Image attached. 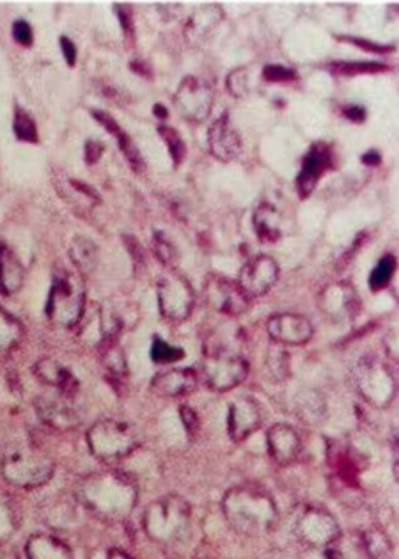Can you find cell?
I'll use <instances>...</instances> for the list:
<instances>
[{
  "mask_svg": "<svg viewBox=\"0 0 399 559\" xmlns=\"http://www.w3.org/2000/svg\"><path fill=\"white\" fill-rule=\"evenodd\" d=\"M76 499L87 512L105 522H123L137 507L138 488L129 474L100 471L81 479Z\"/></svg>",
  "mask_w": 399,
  "mask_h": 559,
  "instance_id": "1",
  "label": "cell"
},
{
  "mask_svg": "<svg viewBox=\"0 0 399 559\" xmlns=\"http://www.w3.org/2000/svg\"><path fill=\"white\" fill-rule=\"evenodd\" d=\"M222 513L238 535L259 538L276 527L279 519L276 501L265 488L240 485L222 499Z\"/></svg>",
  "mask_w": 399,
  "mask_h": 559,
  "instance_id": "2",
  "label": "cell"
},
{
  "mask_svg": "<svg viewBox=\"0 0 399 559\" xmlns=\"http://www.w3.org/2000/svg\"><path fill=\"white\" fill-rule=\"evenodd\" d=\"M144 533L160 545L180 544L192 527V507L178 493L153 501L143 515Z\"/></svg>",
  "mask_w": 399,
  "mask_h": 559,
  "instance_id": "3",
  "label": "cell"
},
{
  "mask_svg": "<svg viewBox=\"0 0 399 559\" xmlns=\"http://www.w3.org/2000/svg\"><path fill=\"white\" fill-rule=\"evenodd\" d=\"M56 462L47 451L33 444H13L5 450L0 473L16 488H39L52 479Z\"/></svg>",
  "mask_w": 399,
  "mask_h": 559,
  "instance_id": "4",
  "label": "cell"
},
{
  "mask_svg": "<svg viewBox=\"0 0 399 559\" xmlns=\"http://www.w3.org/2000/svg\"><path fill=\"white\" fill-rule=\"evenodd\" d=\"M45 313L58 328H78L86 313V288L78 275L68 271L56 272Z\"/></svg>",
  "mask_w": 399,
  "mask_h": 559,
  "instance_id": "5",
  "label": "cell"
},
{
  "mask_svg": "<svg viewBox=\"0 0 399 559\" xmlns=\"http://www.w3.org/2000/svg\"><path fill=\"white\" fill-rule=\"evenodd\" d=\"M87 445L95 459L118 462L138 448V431L126 421L101 419L87 430Z\"/></svg>",
  "mask_w": 399,
  "mask_h": 559,
  "instance_id": "6",
  "label": "cell"
},
{
  "mask_svg": "<svg viewBox=\"0 0 399 559\" xmlns=\"http://www.w3.org/2000/svg\"><path fill=\"white\" fill-rule=\"evenodd\" d=\"M353 382L362 399L373 407H389L398 394L395 371L375 356H364L353 368Z\"/></svg>",
  "mask_w": 399,
  "mask_h": 559,
  "instance_id": "7",
  "label": "cell"
},
{
  "mask_svg": "<svg viewBox=\"0 0 399 559\" xmlns=\"http://www.w3.org/2000/svg\"><path fill=\"white\" fill-rule=\"evenodd\" d=\"M293 533L310 549H330L341 538L338 519L318 504H302L293 519Z\"/></svg>",
  "mask_w": 399,
  "mask_h": 559,
  "instance_id": "8",
  "label": "cell"
},
{
  "mask_svg": "<svg viewBox=\"0 0 399 559\" xmlns=\"http://www.w3.org/2000/svg\"><path fill=\"white\" fill-rule=\"evenodd\" d=\"M247 360L237 352L226 350V348L209 352L203 362V377L206 384L217 393H226L242 384L243 380L247 379Z\"/></svg>",
  "mask_w": 399,
  "mask_h": 559,
  "instance_id": "9",
  "label": "cell"
},
{
  "mask_svg": "<svg viewBox=\"0 0 399 559\" xmlns=\"http://www.w3.org/2000/svg\"><path fill=\"white\" fill-rule=\"evenodd\" d=\"M157 295L160 313L167 320L183 322L191 317L195 295L191 283L183 275L172 271L166 272L158 280Z\"/></svg>",
  "mask_w": 399,
  "mask_h": 559,
  "instance_id": "10",
  "label": "cell"
},
{
  "mask_svg": "<svg viewBox=\"0 0 399 559\" xmlns=\"http://www.w3.org/2000/svg\"><path fill=\"white\" fill-rule=\"evenodd\" d=\"M178 112L192 123H203L214 109V90L195 76H185L174 95Z\"/></svg>",
  "mask_w": 399,
  "mask_h": 559,
  "instance_id": "11",
  "label": "cell"
},
{
  "mask_svg": "<svg viewBox=\"0 0 399 559\" xmlns=\"http://www.w3.org/2000/svg\"><path fill=\"white\" fill-rule=\"evenodd\" d=\"M318 308L334 323L350 322L359 314L361 299L352 283L339 281L322 289L318 297Z\"/></svg>",
  "mask_w": 399,
  "mask_h": 559,
  "instance_id": "12",
  "label": "cell"
},
{
  "mask_svg": "<svg viewBox=\"0 0 399 559\" xmlns=\"http://www.w3.org/2000/svg\"><path fill=\"white\" fill-rule=\"evenodd\" d=\"M277 280H279V265L276 260L266 254H259L243 265L238 275V286L252 300L268 294Z\"/></svg>",
  "mask_w": 399,
  "mask_h": 559,
  "instance_id": "13",
  "label": "cell"
},
{
  "mask_svg": "<svg viewBox=\"0 0 399 559\" xmlns=\"http://www.w3.org/2000/svg\"><path fill=\"white\" fill-rule=\"evenodd\" d=\"M206 300L211 308L229 317H238L247 311L251 306V299L243 294L238 283L220 277V275H209L205 285Z\"/></svg>",
  "mask_w": 399,
  "mask_h": 559,
  "instance_id": "14",
  "label": "cell"
},
{
  "mask_svg": "<svg viewBox=\"0 0 399 559\" xmlns=\"http://www.w3.org/2000/svg\"><path fill=\"white\" fill-rule=\"evenodd\" d=\"M266 332L281 346H300L310 342L314 334L313 323L302 314L279 313L268 318Z\"/></svg>",
  "mask_w": 399,
  "mask_h": 559,
  "instance_id": "15",
  "label": "cell"
},
{
  "mask_svg": "<svg viewBox=\"0 0 399 559\" xmlns=\"http://www.w3.org/2000/svg\"><path fill=\"white\" fill-rule=\"evenodd\" d=\"M36 413L39 419L58 431H70L81 427L82 416L78 408L73 405V399H66L59 394L58 399H44L36 400Z\"/></svg>",
  "mask_w": 399,
  "mask_h": 559,
  "instance_id": "16",
  "label": "cell"
},
{
  "mask_svg": "<svg viewBox=\"0 0 399 559\" xmlns=\"http://www.w3.org/2000/svg\"><path fill=\"white\" fill-rule=\"evenodd\" d=\"M262 407L256 400L243 396L229 405L228 433L234 442L247 441L252 433L262 428Z\"/></svg>",
  "mask_w": 399,
  "mask_h": 559,
  "instance_id": "17",
  "label": "cell"
},
{
  "mask_svg": "<svg viewBox=\"0 0 399 559\" xmlns=\"http://www.w3.org/2000/svg\"><path fill=\"white\" fill-rule=\"evenodd\" d=\"M334 164L332 146L327 143H316L311 146L310 152L302 162V171L297 178V189L300 195L305 198L313 192L319 178L327 173Z\"/></svg>",
  "mask_w": 399,
  "mask_h": 559,
  "instance_id": "18",
  "label": "cell"
},
{
  "mask_svg": "<svg viewBox=\"0 0 399 559\" xmlns=\"http://www.w3.org/2000/svg\"><path fill=\"white\" fill-rule=\"evenodd\" d=\"M266 448L277 465H291L302 453V439L295 428L277 423L266 431Z\"/></svg>",
  "mask_w": 399,
  "mask_h": 559,
  "instance_id": "19",
  "label": "cell"
},
{
  "mask_svg": "<svg viewBox=\"0 0 399 559\" xmlns=\"http://www.w3.org/2000/svg\"><path fill=\"white\" fill-rule=\"evenodd\" d=\"M209 152L222 162H231L242 153V139L231 124L228 112H223L208 130Z\"/></svg>",
  "mask_w": 399,
  "mask_h": 559,
  "instance_id": "20",
  "label": "cell"
},
{
  "mask_svg": "<svg viewBox=\"0 0 399 559\" xmlns=\"http://www.w3.org/2000/svg\"><path fill=\"white\" fill-rule=\"evenodd\" d=\"M34 374L44 384L58 389L59 394L66 396V399H73L78 393V380H76L75 374L72 373V370H68L66 366L62 365V362L52 359V357L39 359L34 365Z\"/></svg>",
  "mask_w": 399,
  "mask_h": 559,
  "instance_id": "21",
  "label": "cell"
},
{
  "mask_svg": "<svg viewBox=\"0 0 399 559\" xmlns=\"http://www.w3.org/2000/svg\"><path fill=\"white\" fill-rule=\"evenodd\" d=\"M197 373L192 368H172L158 373L152 382V389L158 396L180 399L191 394L197 388Z\"/></svg>",
  "mask_w": 399,
  "mask_h": 559,
  "instance_id": "22",
  "label": "cell"
},
{
  "mask_svg": "<svg viewBox=\"0 0 399 559\" xmlns=\"http://www.w3.org/2000/svg\"><path fill=\"white\" fill-rule=\"evenodd\" d=\"M223 19V11L219 4H205L189 16L185 24V39L192 47L201 45L219 27Z\"/></svg>",
  "mask_w": 399,
  "mask_h": 559,
  "instance_id": "23",
  "label": "cell"
},
{
  "mask_svg": "<svg viewBox=\"0 0 399 559\" xmlns=\"http://www.w3.org/2000/svg\"><path fill=\"white\" fill-rule=\"evenodd\" d=\"M93 116H95L98 123L104 124L110 135H114L118 139L119 150L123 152L130 166L133 167V171L144 173L146 164H144L143 153L138 152L137 144L133 143V139L130 138L129 133L124 132L119 127L118 121L112 116L107 115L105 110H93Z\"/></svg>",
  "mask_w": 399,
  "mask_h": 559,
  "instance_id": "24",
  "label": "cell"
},
{
  "mask_svg": "<svg viewBox=\"0 0 399 559\" xmlns=\"http://www.w3.org/2000/svg\"><path fill=\"white\" fill-rule=\"evenodd\" d=\"M25 269L13 249L0 242V294L13 295L22 288Z\"/></svg>",
  "mask_w": 399,
  "mask_h": 559,
  "instance_id": "25",
  "label": "cell"
},
{
  "mask_svg": "<svg viewBox=\"0 0 399 559\" xmlns=\"http://www.w3.org/2000/svg\"><path fill=\"white\" fill-rule=\"evenodd\" d=\"M27 559H75L70 545L47 533H36L25 544Z\"/></svg>",
  "mask_w": 399,
  "mask_h": 559,
  "instance_id": "26",
  "label": "cell"
},
{
  "mask_svg": "<svg viewBox=\"0 0 399 559\" xmlns=\"http://www.w3.org/2000/svg\"><path fill=\"white\" fill-rule=\"evenodd\" d=\"M252 224L263 242H277L281 238V217L271 204H259L252 217Z\"/></svg>",
  "mask_w": 399,
  "mask_h": 559,
  "instance_id": "27",
  "label": "cell"
},
{
  "mask_svg": "<svg viewBox=\"0 0 399 559\" xmlns=\"http://www.w3.org/2000/svg\"><path fill=\"white\" fill-rule=\"evenodd\" d=\"M70 258L81 274H90L98 265V249L95 242L86 237H76L70 247Z\"/></svg>",
  "mask_w": 399,
  "mask_h": 559,
  "instance_id": "28",
  "label": "cell"
},
{
  "mask_svg": "<svg viewBox=\"0 0 399 559\" xmlns=\"http://www.w3.org/2000/svg\"><path fill=\"white\" fill-rule=\"evenodd\" d=\"M20 527V510L10 493L0 490V545L11 540Z\"/></svg>",
  "mask_w": 399,
  "mask_h": 559,
  "instance_id": "29",
  "label": "cell"
},
{
  "mask_svg": "<svg viewBox=\"0 0 399 559\" xmlns=\"http://www.w3.org/2000/svg\"><path fill=\"white\" fill-rule=\"evenodd\" d=\"M24 337V328L13 314L0 308V356L15 350Z\"/></svg>",
  "mask_w": 399,
  "mask_h": 559,
  "instance_id": "30",
  "label": "cell"
},
{
  "mask_svg": "<svg viewBox=\"0 0 399 559\" xmlns=\"http://www.w3.org/2000/svg\"><path fill=\"white\" fill-rule=\"evenodd\" d=\"M362 544L370 559H392V542L380 527L364 531Z\"/></svg>",
  "mask_w": 399,
  "mask_h": 559,
  "instance_id": "31",
  "label": "cell"
},
{
  "mask_svg": "<svg viewBox=\"0 0 399 559\" xmlns=\"http://www.w3.org/2000/svg\"><path fill=\"white\" fill-rule=\"evenodd\" d=\"M101 362L110 379L123 380L129 374V365L124 352L116 343H109L101 348Z\"/></svg>",
  "mask_w": 399,
  "mask_h": 559,
  "instance_id": "32",
  "label": "cell"
},
{
  "mask_svg": "<svg viewBox=\"0 0 399 559\" xmlns=\"http://www.w3.org/2000/svg\"><path fill=\"white\" fill-rule=\"evenodd\" d=\"M13 130H15V135L20 141L33 144H36L39 141L36 121H34L33 116H31L27 110L22 109V107H16L15 109Z\"/></svg>",
  "mask_w": 399,
  "mask_h": 559,
  "instance_id": "33",
  "label": "cell"
},
{
  "mask_svg": "<svg viewBox=\"0 0 399 559\" xmlns=\"http://www.w3.org/2000/svg\"><path fill=\"white\" fill-rule=\"evenodd\" d=\"M297 413L300 417H304L305 421H318L324 414L325 403L314 391H307L304 396H299L297 402Z\"/></svg>",
  "mask_w": 399,
  "mask_h": 559,
  "instance_id": "34",
  "label": "cell"
},
{
  "mask_svg": "<svg viewBox=\"0 0 399 559\" xmlns=\"http://www.w3.org/2000/svg\"><path fill=\"white\" fill-rule=\"evenodd\" d=\"M396 271V258L387 257L382 258L378 261V265L373 269L370 275V286L373 292H380L385 286L389 285L390 280H392V275H395Z\"/></svg>",
  "mask_w": 399,
  "mask_h": 559,
  "instance_id": "35",
  "label": "cell"
},
{
  "mask_svg": "<svg viewBox=\"0 0 399 559\" xmlns=\"http://www.w3.org/2000/svg\"><path fill=\"white\" fill-rule=\"evenodd\" d=\"M158 133H160L164 141H166L167 150L171 153L174 166H180L181 162L185 160L186 157L185 141H183V138H181L177 129L167 127V124H160V127H158Z\"/></svg>",
  "mask_w": 399,
  "mask_h": 559,
  "instance_id": "36",
  "label": "cell"
},
{
  "mask_svg": "<svg viewBox=\"0 0 399 559\" xmlns=\"http://www.w3.org/2000/svg\"><path fill=\"white\" fill-rule=\"evenodd\" d=\"M153 251L157 254L160 263L169 266V269L178 261L177 246H174L171 238L167 237L166 233L160 231V229L153 235Z\"/></svg>",
  "mask_w": 399,
  "mask_h": 559,
  "instance_id": "37",
  "label": "cell"
},
{
  "mask_svg": "<svg viewBox=\"0 0 399 559\" xmlns=\"http://www.w3.org/2000/svg\"><path fill=\"white\" fill-rule=\"evenodd\" d=\"M185 357V350L180 346L169 345L164 342L162 337H155L152 345V359L160 365H169V362H178Z\"/></svg>",
  "mask_w": 399,
  "mask_h": 559,
  "instance_id": "38",
  "label": "cell"
},
{
  "mask_svg": "<svg viewBox=\"0 0 399 559\" xmlns=\"http://www.w3.org/2000/svg\"><path fill=\"white\" fill-rule=\"evenodd\" d=\"M336 75H364V73H380L387 70L382 62H334L330 64Z\"/></svg>",
  "mask_w": 399,
  "mask_h": 559,
  "instance_id": "39",
  "label": "cell"
},
{
  "mask_svg": "<svg viewBox=\"0 0 399 559\" xmlns=\"http://www.w3.org/2000/svg\"><path fill=\"white\" fill-rule=\"evenodd\" d=\"M266 365L277 380H285L290 374V356L282 348H271L270 354L266 356Z\"/></svg>",
  "mask_w": 399,
  "mask_h": 559,
  "instance_id": "40",
  "label": "cell"
},
{
  "mask_svg": "<svg viewBox=\"0 0 399 559\" xmlns=\"http://www.w3.org/2000/svg\"><path fill=\"white\" fill-rule=\"evenodd\" d=\"M226 84H228L229 93L237 96V98L247 96L249 91H251L247 68H238L234 72L229 73L228 79H226Z\"/></svg>",
  "mask_w": 399,
  "mask_h": 559,
  "instance_id": "41",
  "label": "cell"
},
{
  "mask_svg": "<svg viewBox=\"0 0 399 559\" xmlns=\"http://www.w3.org/2000/svg\"><path fill=\"white\" fill-rule=\"evenodd\" d=\"M263 76L268 82H291L295 81L297 73L291 68L281 67V64H268L263 70Z\"/></svg>",
  "mask_w": 399,
  "mask_h": 559,
  "instance_id": "42",
  "label": "cell"
},
{
  "mask_svg": "<svg viewBox=\"0 0 399 559\" xmlns=\"http://www.w3.org/2000/svg\"><path fill=\"white\" fill-rule=\"evenodd\" d=\"M13 38L24 47H31L34 41L33 27L25 20H16L13 24Z\"/></svg>",
  "mask_w": 399,
  "mask_h": 559,
  "instance_id": "43",
  "label": "cell"
},
{
  "mask_svg": "<svg viewBox=\"0 0 399 559\" xmlns=\"http://www.w3.org/2000/svg\"><path fill=\"white\" fill-rule=\"evenodd\" d=\"M339 39L350 41V44L356 45V47H361L362 50H367V52L387 53L395 50V47H385V45L373 44V41H367V39L352 38V36H339Z\"/></svg>",
  "mask_w": 399,
  "mask_h": 559,
  "instance_id": "44",
  "label": "cell"
},
{
  "mask_svg": "<svg viewBox=\"0 0 399 559\" xmlns=\"http://www.w3.org/2000/svg\"><path fill=\"white\" fill-rule=\"evenodd\" d=\"M181 421H183V427L186 428V431L194 436L195 431L200 430V416L192 411L189 405H183L180 408Z\"/></svg>",
  "mask_w": 399,
  "mask_h": 559,
  "instance_id": "45",
  "label": "cell"
},
{
  "mask_svg": "<svg viewBox=\"0 0 399 559\" xmlns=\"http://www.w3.org/2000/svg\"><path fill=\"white\" fill-rule=\"evenodd\" d=\"M114 10L116 13H118L119 22H121V27H123L124 34L133 36L132 8H130V5L118 4Z\"/></svg>",
  "mask_w": 399,
  "mask_h": 559,
  "instance_id": "46",
  "label": "cell"
},
{
  "mask_svg": "<svg viewBox=\"0 0 399 559\" xmlns=\"http://www.w3.org/2000/svg\"><path fill=\"white\" fill-rule=\"evenodd\" d=\"M342 115H344V118L353 121V123H362L366 119V109L362 105H344L342 107Z\"/></svg>",
  "mask_w": 399,
  "mask_h": 559,
  "instance_id": "47",
  "label": "cell"
},
{
  "mask_svg": "<svg viewBox=\"0 0 399 559\" xmlns=\"http://www.w3.org/2000/svg\"><path fill=\"white\" fill-rule=\"evenodd\" d=\"M104 152V144L98 143V141H87L86 147H84L87 164H96V162L100 160L101 153Z\"/></svg>",
  "mask_w": 399,
  "mask_h": 559,
  "instance_id": "48",
  "label": "cell"
},
{
  "mask_svg": "<svg viewBox=\"0 0 399 559\" xmlns=\"http://www.w3.org/2000/svg\"><path fill=\"white\" fill-rule=\"evenodd\" d=\"M124 242H126L130 254H132L133 261H135V266L144 265L146 260H144L143 247L137 242V238L124 237Z\"/></svg>",
  "mask_w": 399,
  "mask_h": 559,
  "instance_id": "49",
  "label": "cell"
},
{
  "mask_svg": "<svg viewBox=\"0 0 399 559\" xmlns=\"http://www.w3.org/2000/svg\"><path fill=\"white\" fill-rule=\"evenodd\" d=\"M61 48L68 64H70V67H75L76 47L75 44H73L72 39L66 38V36H61Z\"/></svg>",
  "mask_w": 399,
  "mask_h": 559,
  "instance_id": "50",
  "label": "cell"
},
{
  "mask_svg": "<svg viewBox=\"0 0 399 559\" xmlns=\"http://www.w3.org/2000/svg\"><path fill=\"white\" fill-rule=\"evenodd\" d=\"M362 162H364L366 166H378V164L382 162V157L376 152H370L366 153L364 157H362Z\"/></svg>",
  "mask_w": 399,
  "mask_h": 559,
  "instance_id": "51",
  "label": "cell"
},
{
  "mask_svg": "<svg viewBox=\"0 0 399 559\" xmlns=\"http://www.w3.org/2000/svg\"><path fill=\"white\" fill-rule=\"evenodd\" d=\"M0 559H20L15 550L8 549L4 545H0Z\"/></svg>",
  "mask_w": 399,
  "mask_h": 559,
  "instance_id": "52",
  "label": "cell"
},
{
  "mask_svg": "<svg viewBox=\"0 0 399 559\" xmlns=\"http://www.w3.org/2000/svg\"><path fill=\"white\" fill-rule=\"evenodd\" d=\"M105 559H130L129 556L124 555L123 550L110 549L105 556Z\"/></svg>",
  "mask_w": 399,
  "mask_h": 559,
  "instance_id": "53",
  "label": "cell"
},
{
  "mask_svg": "<svg viewBox=\"0 0 399 559\" xmlns=\"http://www.w3.org/2000/svg\"><path fill=\"white\" fill-rule=\"evenodd\" d=\"M153 112H155V116H158L160 119L167 118V109L164 107V105L157 104L155 107H153Z\"/></svg>",
  "mask_w": 399,
  "mask_h": 559,
  "instance_id": "54",
  "label": "cell"
},
{
  "mask_svg": "<svg viewBox=\"0 0 399 559\" xmlns=\"http://www.w3.org/2000/svg\"><path fill=\"white\" fill-rule=\"evenodd\" d=\"M392 559H395V558H392Z\"/></svg>",
  "mask_w": 399,
  "mask_h": 559,
  "instance_id": "55",
  "label": "cell"
}]
</instances>
